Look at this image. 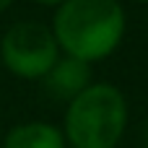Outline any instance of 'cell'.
Segmentation results:
<instances>
[{
	"label": "cell",
	"instance_id": "obj_1",
	"mask_svg": "<svg viewBox=\"0 0 148 148\" xmlns=\"http://www.w3.org/2000/svg\"><path fill=\"white\" fill-rule=\"evenodd\" d=\"M125 29L127 18L120 0H62L49 26L60 55L88 65L114 55Z\"/></svg>",
	"mask_w": 148,
	"mask_h": 148
},
{
	"label": "cell",
	"instance_id": "obj_2",
	"mask_svg": "<svg viewBox=\"0 0 148 148\" xmlns=\"http://www.w3.org/2000/svg\"><path fill=\"white\" fill-rule=\"evenodd\" d=\"M62 135L70 148H117L127 130V99L107 81H94L65 107Z\"/></svg>",
	"mask_w": 148,
	"mask_h": 148
},
{
	"label": "cell",
	"instance_id": "obj_3",
	"mask_svg": "<svg viewBox=\"0 0 148 148\" xmlns=\"http://www.w3.org/2000/svg\"><path fill=\"white\" fill-rule=\"evenodd\" d=\"M60 60V47L49 26L39 21H18L0 39V62L21 81H42Z\"/></svg>",
	"mask_w": 148,
	"mask_h": 148
},
{
	"label": "cell",
	"instance_id": "obj_4",
	"mask_svg": "<svg viewBox=\"0 0 148 148\" xmlns=\"http://www.w3.org/2000/svg\"><path fill=\"white\" fill-rule=\"evenodd\" d=\"M91 65L75 57H65L60 55V60L49 68V73L42 78L44 91L57 99V101H73L81 91H86L91 86Z\"/></svg>",
	"mask_w": 148,
	"mask_h": 148
},
{
	"label": "cell",
	"instance_id": "obj_5",
	"mask_svg": "<svg viewBox=\"0 0 148 148\" xmlns=\"http://www.w3.org/2000/svg\"><path fill=\"white\" fill-rule=\"evenodd\" d=\"M0 148H68V143L57 125L31 120V122L13 125L5 133Z\"/></svg>",
	"mask_w": 148,
	"mask_h": 148
},
{
	"label": "cell",
	"instance_id": "obj_6",
	"mask_svg": "<svg viewBox=\"0 0 148 148\" xmlns=\"http://www.w3.org/2000/svg\"><path fill=\"white\" fill-rule=\"evenodd\" d=\"M140 146L148 148V120L143 122V130H140Z\"/></svg>",
	"mask_w": 148,
	"mask_h": 148
},
{
	"label": "cell",
	"instance_id": "obj_7",
	"mask_svg": "<svg viewBox=\"0 0 148 148\" xmlns=\"http://www.w3.org/2000/svg\"><path fill=\"white\" fill-rule=\"evenodd\" d=\"M34 3H39V5H47V8H57L62 0H34Z\"/></svg>",
	"mask_w": 148,
	"mask_h": 148
},
{
	"label": "cell",
	"instance_id": "obj_8",
	"mask_svg": "<svg viewBox=\"0 0 148 148\" xmlns=\"http://www.w3.org/2000/svg\"><path fill=\"white\" fill-rule=\"evenodd\" d=\"M10 3H13V0H0V13H3L5 8H10Z\"/></svg>",
	"mask_w": 148,
	"mask_h": 148
},
{
	"label": "cell",
	"instance_id": "obj_9",
	"mask_svg": "<svg viewBox=\"0 0 148 148\" xmlns=\"http://www.w3.org/2000/svg\"><path fill=\"white\" fill-rule=\"evenodd\" d=\"M135 3H148V0H135Z\"/></svg>",
	"mask_w": 148,
	"mask_h": 148
}]
</instances>
